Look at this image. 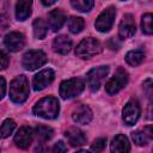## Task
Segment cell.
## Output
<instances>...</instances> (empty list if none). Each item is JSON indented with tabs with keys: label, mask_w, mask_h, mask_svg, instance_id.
<instances>
[{
	"label": "cell",
	"mask_w": 153,
	"mask_h": 153,
	"mask_svg": "<svg viewBox=\"0 0 153 153\" xmlns=\"http://www.w3.org/2000/svg\"><path fill=\"white\" fill-rule=\"evenodd\" d=\"M60 104L55 97L48 96L39 99L33 106V114L45 120H53L59 116Z\"/></svg>",
	"instance_id": "cell-1"
},
{
	"label": "cell",
	"mask_w": 153,
	"mask_h": 153,
	"mask_svg": "<svg viewBox=\"0 0 153 153\" xmlns=\"http://www.w3.org/2000/svg\"><path fill=\"white\" fill-rule=\"evenodd\" d=\"M29 97V81L25 75L16 76L10 84V98L17 103H24Z\"/></svg>",
	"instance_id": "cell-2"
},
{
	"label": "cell",
	"mask_w": 153,
	"mask_h": 153,
	"mask_svg": "<svg viewBox=\"0 0 153 153\" xmlns=\"http://www.w3.org/2000/svg\"><path fill=\"white\" fill-rule=\"evenodd\" d=\"M85 88V82L80 78H72L61 82L59 92L63 99H71L79 96Z\"/></svg>",
	"instance_id": "cell-3"
},
{
	"label": "cell",
	"mask_w": 153,
	"mask_h": 153,
	"mask_svg": "<svg viewBox=\"0 0 153 153\" xmlns=\"http://www.w3.org/2000/svg\"><path fill=\"white\" fill-rule=\"evenodd\" d=\"M102 51V45L99 41L92 37L84 38L75 48V55L80 59H90Z\"/></svg>",
	"instance_id": "cell-4"
},
{
	"label": "cell",
	"mask_w": 153,
	"mask_h": 153,
	"mask_svg": "<svg viewBox=\"0 0 153 153\" xmlns=\"http://www.w3.org/2000/svg\"><path fill=\"white\" fill-rule=\"evenodd\" d=\"M47 55L42 50H29L23 55V67L27 71H35L47 62Z\"/></svg>",
	"instance_id": "cell-5"
},
{
	"label": "cell",
	"mask_w": 153,
	"mask_h": 153,
	"mask_svg": "<svg viewBox=\"0 0 153 153\" xmlns=\"http://www.w3.org/2000/svg\"><path fill=\"white\" fill-rule=\"evenodd\" d=\"M109 73V66L94 67L86 74V84L91 91H98L102 86L105 76Z\"/></svg>",
	"instance_id": "cell-6"
},
{
	"label": "cell",
	"mask_w": 153,
	"mask_h": 153,
	"mask_svg": "<svg viewBox=\"0 0 153 153\" xmlns=\"http://www.w3.org/2000/svg\"><path fill=\"white\" fill-rule=\"evenodd\" d=\"M128 82V73L123 68H117L114 76L106 82L105 85V91L109 94H116L120 92Z\"/></svg>",
	"instance_id": "cell-7"
},
{
	"label": "cell",
	"mask_w": 153,
	"mask_h": 153,
	"mask_svg": "<svg viewBox=\"0 0 153 153\" xmlns=\"http://www.w3.org/2000/svg\"><path fill=\"white\" fill-rule=\"evenodd\" d=\"M115 17H116V8L114 6L106 7L96 19V23H94L96 29L99 32H108L112 27Z\"/></svg>",
	"instance_id": "cell-8"
},
{
	"label": "cell",
	"mask_w": 153,
	"mask_h": 153,
	"mask_svg": "<svg viewBox=\"0 0 153 153\" xmlns=\"http://www.w3.org/2000/svg\"><path fill=\"white\" fill-rule=\"evenodd\" d=\"M141 114L140 104L136 99H130L122 110V118L127 126H134Z\"/></svg>",
	"instance_id": "cell-9"
},
{
	"label": "cell",
	"mask_w": 153,
	"mask_h": 153,
	"mask_svg": "<svg viewBox=\"0 0 153 153\" xmlns=\"http://www.w3.org/2000/svg\"><path fill=\"white\" fill-rule=\"evenodd\" d=\"M54 78H55V73L50 68H47V69H43V71L38 72L33 76V80H32L33 90L35 91H41V90L45 88L48 85H50L53 82Z\"/></svg>",
	"instance_id": "cell-10"
},
{
	"label": "cell",
	"mask_w": 153,
	"mask_h": 153,
	"mask_svg": "<svg viewBox=\"0 0 153 153\" xmlns=\"http://www.w3.org/2000/svg\"><path fill=\"white\" fill-rule=\"evenodd\" d=\"M4 43H5V47L10 51H13V53L19 51L25 45V37L23 33L18 32V31H11L10 33H7L5 36Z\"/></svg>",
	"instance_id": "cell-11"
},
{
	"label": "cell",
	"mask_w": 153,
	"mask_h": 153,
	"mask_svg": "<svg viewBox=\"0 0 153 153\" xmlns=\"http://www.w3.org/2000/svg\"><path fill=\"white\" fill-rule=\"evenodd\" d=\"M135 31H136V26H135L134 17L129 13L124 14V17L122 18V20L118 25V36L122 39L130 38L131 36H134Z\"/></svg>",
	"instance_id": "cell-12"
},
{
	"label": "cell",
	"mask_w": 153,
	"mask_h": 153,
	"mask_svg": "<svg viewBox=\"0 0 153 153\" xmlns=\"http://www.w3.org/2000/svg\"><path fill=\"white\" fill-rule=\"evenodd\" d=\"M33 139V130L32 128L24 126L22 128H19V130L17 131V134L14 135V143L19 147V148H27Z\"/></svg>",
	"instance_id": "cell-13"
},
{
	"label": "cell",
	"mask_w": 153,
	"mask_h": 153,
	"mask_svg": "<svg viewBox=\"0 0 153 153\" xmlns=\"http://www.w3.org/2000/svg\"><path fill=\"white\" fill-rule=\"evenodd\" d=\"M92 117H93L92 110L87 105H84V104L79 105L72 114L73 121L78 124H88L92 121Z\"/></svg>",
	"instance_id": "cell-14"
},
{
	"label": "cell",
	"mask_w": 153,
	"mask_h": 153,
	"mask_svg": "<svg viewBox=\"0 0 153 153\" xmlns=\"http://www.w3.org/2000/svg\"><path fill=\"white\" fill-rule=\"evenodd\" d=\"M110 151L111 153H129L130 143H129L128 137L123 134L116 135L110 143Z\"/></svg>",
	"instance_id": "cell-15"
},
{
	"label": "cell",
	"mask_w": 153,
	"mask_h": 153,
	"mask_svg": "<svg viewBox=\"0 0 153 153\" xmlns=\"http://www.w3.org/2000/svg\"><path fill=\"white\" fill-rule=\"evenodd\" d=\"M65 20H66L65 13L59 8L50 11L48 14V25L55 32L62 27V25L65 24Z\"/></svg>",
	"instance_id": "cell-16"
},
{
	"label": "cell",
	"mask_w": 153,
	"mask_h": 153,
	"mask_svg": "<svg viewBox=\"0 0 153 153\" xmlns=\"http://www.w3.org/2000/svg\"><path fill=\"white\" fill-rule=\"evenodd\" d=\"M72 45H73L72 39L68 36H66V35L57 36L54 39V42H53V49H54V51H56L59 54H62V55L69 53L71 49H72Z\"/></svg>",
	"instance_id": "cell-17"
},
{
	"label": "cell",
	"mask_w": 153,
	"mask_h": 153,
	"mask_svg": "<svg viewBox=\"0 0 153 153\" xmlns=\"http://www.w3.org/2000/svg\"><path fill=\"white\" fill-rule=\"evenodd\" d=\"M66 137H67L68 142L71 143V146H73V147L82 146L86 142V136H85L84 131H81L79 128H69L66 131Z\"/></svg>",
	"instance_id": "cell-18"
},
{
	"label": "cell",
	"mask_w": 153,
	"mask_h": 153,
	"mask_svg": "<svg viewBox=\"0 0 153 153\" xmlns=\"http://www.w3.org/2000/svg\"><path fill=\"white\" fill-rule=\"evenodd\" d=\"M31 7H32V2L27 1V0H20L16 4V17L18 20L23 22L25 19H27L31 14Z\"/></svg>",
	"instance_id": "cell-19"
},
{
	"label": "cell",
	"mask_w": 153,
	"mask_h": 153,
	"mask_svg": "<svg viewBox=\"0 0 153 153\" xmlns=\"http://www.w3.org/2000/svg\"><path fill=\"white\" fill-rule=\"evenodd\" d=\"M143 59H145V53H143V50H141V49L130 50V51H128L127 55H126V61H127V63L130 65V66H134V67H135V66H139L140 63H142Z\"/></svg>",
	"instance_id": "cell-20"
},
{
	"label": "cell",
	"mask_w": 153,
	"mask_h": 153,
	"mask_svg": "<svg viewBox=\"0 0 153 153\" xmlns=\"http://www.w3.org/2000/svg\"><path fill=\"white\" fill-rule=\"evenodd\" d=\"M32 27H33V35L36 36V38L43 39L45 37V35L48 32V25L42 18L35 19L33 24H32Z\"/></svg>",
	"instance_id": "cell-21"
},
{
	"label": "cell",
	"mask_w": 153,
	"mask_h": 153,
	"mask_svg": "<svg viewBox=\"0 0 153 153\" xmlns=\"http://www.w3.org/2000/svg\"><path fill=\"white\" fill-rule=\"evenodd\" d=\"M67 25H68V29L72 33H79L85 26V20L81 17H74L73 16L68 19Z\"/></svg>",
	"instance_id": "cell-22"
},
{
	"label": "cell",
	"mask_w": 153,
	"mask_h": 153,
	"mask_svg": "<svg viewBox=\"0 0 153 153\" xmlns=\"http://www.w3.org/2000/svg\"><path fill=\"white\" fill-rule=\"evenodd\" d=\"M35 134L37 135V139L41 142H44V141L51 139V136L54 134V130L48 126H37L35 128Z\"/></svg>",
	"instance_id": "cell-23"
},
{
	"label": "cell",
	"mask_w": 153,
	"mask_h": 153,
	"mask_svg": "<svg viewBox=\"0 0 153 153\" xmlns=\"http://www.w3.org/2000/svg\"><path fill=\"white\" fill-rule=\"evenodd\" d=\"M14 128H16V122L12 118H6L0 126V137L1 139L8 137L14 130Z\"/></svg>",
	"instance_id": "cell-24"
},
{
	"label": "cell",
	"mask_w": 153,
	"mask_h": 153,
	"mask_svg": "<svg viewBox=\"0 0 153 153\" xmlns=\"http://www.w3.org/2000/svg\"><path fill=\"white\" fill-rule=\"evenodd\" d=\"M71 5L80 12H90L92 10V7L94 6V1H92V0H72Z\"/></svg>",
	"instance_id": "cell-25"
},
{
	"label": "cell",
	"mask_w": 153,
	"mask_h": 153,
	"mask_svg": "<svg viewBox=\"0 0 153 153\" xmlns=\"http://www.w3.org/2000/svg\"><path fill=\"white\" fill-rule=\"evenodd\" d=\"M152 14L151 13H145L141 18V27H142V31L146 33V35H152L153 32V29H152Z\"/></svg>",
	"instance_id": "cell-26"
},
{
	"label": "cell",
	"mask_w": 153,
	"mask_h": 153,
	"mask_svg": "<svg viewBox=\"0 0 153 153\" xmlns=\"http://www.w3.org/2000/svg\"><path fill=\"white\" fill-rule=\"evenodd\" d=\"M131 139L134 141V143H136L137 146H145L148 141V137L146 136V134L141 130H135L131 133Z\"/></svg>",
	"instance_id": "cell-27"
},
{
	"label": "cell",
	"mask_w": 153,
	"mask_h": 153,
	"mask_svg": "<svg viewBox=\"0 0 153 153\" xmlns=\"http://www.w3.org/2000/svg\"><path fill=\"white\" fill-rule=\"evenodd\" d=\"M106 146V139L105 137H99L97 140L93 141V143L91 145V149L94 153H100Z\"/></svg>",
	"instance_id": "cell-28"
},
{
	"label": "cell",
	"mask_w": 153,
	"mask_h": 153,
	"mask_svg": "<svg viewBox=\"0 0 153 153\" xmlns=\"http://www.w3.org/2000/svg\"><path fill=\"white\" fill-rule=\"evenodd\" d=\"M66 149H67L66 143H65L63 141H57V142L54 145L51 153H65V152H66Z\"/></svg>",
	"instance_id": "cell-29"
},
{
	"label": "cell",
	"mask_w": 153,
	"mask_h": 153,
	"mask_svg": "<svg viewBox=\"0 0 153 153\" xmlns=\"http://www.w3.org/2000/svg\"><path fill=\"white\" fill-rule=\"evenodd\" d=\"M8 27V18L6 14L0 13V35Z\"/></svg>",
	"instance_id": "cell-30"
},
{
	"label": "cell",
	"mask_w": 153,
	"mask_h": 153,
	"mask_svg": "<svg viewBox=\"0 0 153 153\" xmlns=\"http://www.w3.org/2000/svg\"><path fill=\"white\" fill-rule=\"evenodd\" d=\"M8 66V56L0 50V69H5Z\"/></svg>",
	"instance_id": "cell-31"
},
{
	"label": "cell",
	"mask_w": 153,
	"mask_h": 153,
	"mask_svg": "<svg viewBox=\"0 0 153 153\" xmlns=\"http://www.w3.org/2000/svg\"><path fill=\"white\" fill-rule=\"evenodd\" d=\"M143 90H145L147 97L151 99V97H152V80L151 79H147L143 82Z\"/></svg>",
	"instance_id": "cell-32"
},
{
	"label": "cell",
	"mask_w": 153,
	"mask_h": 153,
	"mask_svg": "<svg viewBox=\"0 0 153 153\" xmlns=\"http://www.w3.org/2000/svg\"><path fill=\"white\" fill-rule=\"evenodd\" d=\"M5 93H6V81L2 76H0V99L4 98Z\"/></svg>",
	"instance_id": "cell-33"
},
{
	"label": "cell",
	"mask_w": 153,
	"mask_h": 153,
	"mask_svg": "<svg viewBox=\"0 0 153 153\" xmlns=\"http://www.w3.org/2000/svg\"><path fill=\"white\" fill-rule=\"evenodd\" d=\"M35 152H36V153H48L49 149H48V147L44 145V142H39L38 146L36 147V151H35Z\"/></svg>",
	"instance_id": "cell-34"
},
{
	"label": "cell",
	"mask_w": 153,
	"mask_h": 153,
	"mask_svg": "<svg viewBox=\"0 0 153 153\" xmlns=\"http://www.w3.org/2000/svg\"><path fill=\"white\" fill-rule=\"evenodd\" d=\"M145 134H146V136L148 137V139H152V126H148V127H146V129H145V131H143Z\"/></svg>",
	"instance_id": "cell-35"
},
{
	"label": "cell",
	"mask_w": 153,
	"mask_h": 153,
	"mask_svg": "<svg viewBox=\"0 0 153 153\" xmlns=\"http://www.w3.org/2000/svg\"><path fill=\"white\" fill-rule=\"evenodd\" d=\"M42 4H43V5H45V6H50V5H54V4H55V1H54V0H53V1H45V0H43V1H42Z\"/></svg>",
	"instance_id": "cell-36"
},
{
	"label": "cell",
	"mask_w": 153,
	"mask_h": 153,
	"mask_svg": "<svg viewBox=\"0 0 153 153\" xmlns=\"http://www.w3.org/2000/svg\"><path fill=\"white\" fill-rule=\"evenodd\" d=\"M76 153H90V152H87V151H85V149H80V151H78Z\"/></svg>",
	"instance_id": "cell-37"
}]
</instances>
